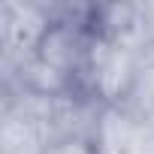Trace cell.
<instances>
[{"label":"cell","mask_w":154,"mask_h":154,"mask_svg":"<svg viewBox=\"0 0 154 154\" xmlns=\"http://www.w3.org/2000/svg\"><path fill=\"white\" fill-rule=\"evenodd\" d=\"M45 148H48V130L39 121L3 109L0 154H45Z\"/></svg>","instance_id":"277c9868"},{"label":"cell","mask_w":154,"mask_h":154,"mask_svg":"<svg viewBox=\"0 0 154 154\" xmlns=\"http://www.w3.org/2000/svg\"><path fill=\"white\" fill-rule=\"evenodd\" d=\"M91 36H94V30H88L85 24L51 18L48 30L42 33V39L36 45V57L45 60L48 66L72 75V79H79L85 72V63H88Z\"/></svg>","instance_id":"7a4b0ae2"},{"label":"cell","mask_w":154,"mask_h":154,"mask_svg":"<svg viewBox=\"0 0 154 154\" xmlns=\"http://www.w3.org/2000/svg\"><path fill=\"white\" fill-rule=\"evenodd\" d=\"M136 72H139V54L94 33L85 72L75 79V85L94 94L106 106H124L136 88Z\"/></svg>","instance_id":"6da1fadb"},{"label":"cell","mask_w":154,"mask_h":154,"mask_svg":"<svg viewBox=\"0 0 154 154\" xmlns=\"http://www.w3.org/2000/svg\"><path fill=\"white\" fill-rule=\"evenodd\" d=\"M151 139V130L127 106H103L91 145L97 148V154H130Z\"/></svg>","instance_id":"3957f363"},{"label":"cell","mask_w":154,"mask_h":154,"mask_svg":"<svg viewBox=\"0 0 154 154\" xmlns=\"http://www.w3.org/2000/svg\"><path fill=\"white\" fill-rule=\"evenodd\" d=\"M154 103V48H148L139 57V72H136V88L130 94V100L124 106L139 109V106H151Z\"/></svg>","instance_id":"5b68a950"}]
</instances>
